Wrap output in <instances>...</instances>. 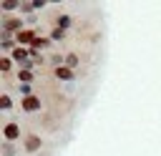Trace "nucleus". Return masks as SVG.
<instances>
[{"instance_id": "1", "label": "nucleus", "mask_w": 161, "mask_h": 156, "mask_svg": "<svg viewBox=\"0 0 161 156\" xmlns=\"http://www.w3.org/2000/svg\"><path fill=\"white\" fill-rule=\"evenodd\" d=\"M0 28H3V38H10L13 33L18 35L20 30H25V28H23V20H20V18H8V15L3 18V25H0Z\"/></svg>"}, {"instance_id": "2", "label": "nucleus", "mask_w": 161, "mask_h": 156, "mask_svg": "<svg viewBox=\"0 0 161 156\" xmlns=\"http://www.w3.org/2000/svg\"><path fill=\"white\" fill-rule=\"evenodd\" d=\"M3 138L10 143V141H18L20 138V126L15 123V121H8L5 126H3Z\"/></svg>"}, {"instance_id": "3", "label": "nucleus", "mask_w": 161, "mask_h": 156, "mask_svg": "<svg viewBox=\"0 0 161 156\" xmlns=\"http://www.w3.org/2000/svg\"><path fill=\"white\" fill-rule=\"evenodd\" d=\"M53 75H55L58 81H73V78H75V68H70V65H55Z\"/></svg>"}, {"instance_id": "4", "label": "nucleus", "mask_w": 161, "mask_h": 156, "mask_svg": "<svg viewBox=\"0 0 161 156\" xmlns=\"http://www.w3.org/2000/svg\"><path fill=\"white\" fill-rule=\"evenodd\" d=\"M15 40H18V45H25V43H35L38 40V35H35V30H20L18 35H15Z\"/></svg>"}, {"instance_id": "5", "label": "nucleus", "mask_w": 161, "mask_h": 156, "mask_svg": "<svg viewBox=\"0 0 161 156\" xmlns=\"http://www.w3.org/2000/svg\"><path fill=\"white\" fill-rule=\"evenodd\" d=\"M20 108H23V111H38V108H40V98H35V96H28V98H23Z\"/></svg>"}, {"instance_id": "6", "label": "nucleus", "mask_w": 161, "mask_h": 156, "mask_svg": "<svg viewBox=\"0 0 161 156\" xmlns=\"http://www.w3.org/2000/svg\"><path fill=\"white\" fill-rule=\"evenodd\" d=\"M40 148V138L38 136H28L25 138V151H38Z\"/></svg>"}, {"instance_id": "7", "label": "nucleus", "mask_w": 161, "mask_h": 156, "mask_svg": "<svg viewBox=\"0 0 161 156\" xmlns=\"http://www.w3.org/2000/svg\"><path fill=\"white\" fill-rule=\"evenodd\" d=\"M10 55H13V58H15V60H25V58H28V55H30V50H25V48H23V45H18V48H15V50H13V53H10Z\"/></svg>"}, {"instance_id": "8", "label": "nucleus", "mask_w": 161, "mask_h": 156, "mask_svg": "<svg viewBox=\"0 0 161 156\" xmlns=\"http://www.w3.org/2000/svg\"><path fill=\"white\" fill-rule=\"evenodd\" d=\"M55 28H60V30L70 28V15H58V20H55Z\"/></svg>"}, {"instance_id": "9", "label": "nucleus", "mask_w": 161, "mask_h": 156, "mask_svg": "<svg viewBox=\"0 0 161 156\" xmlns=\"http://www.w3.org/2000/svg\"><path fill=\"white\" fill-rule=\"evenodd\" d=\"M10 68H13V60H10L8 55H3V58H0V70H3V75H8Z\"/></svg>"}, {"instance_id": "10", "label": "nucleus", "mask_w": 161, "mask_h": 156, "mask_svg": "<svg viewBox=\"0 0 161 156\" xmlns=\"http://www.w3.org/2000/svg\"><path fill=\"white\" fill-rule=\"evenodd\" d=\"M0 8H3V10H13V8H23V3H20V0H3Z\"/></svg>"}, {"instance_id": "11", "label": "nucleus", "mask_w": 161, "mask_h": 156, "mask_svg": "<svg viewBox=\"0 0 161 156\" xmlns=\"http://www.w3.org/2000/svg\"><path fill=\"white\" fill-rule=\"evenodd\" d=\"M18 78H20L23 83H30V81H33V70H28V68H23V70L18 73Z\"/></svg>"}, {"instance_id": "12", "label": "nucleus", "mask_w": 161, "mask_h": 156, "mask_svg": "<svg viewBox=\"0 0 161 156\" xmlns=\"http://www.w3.org/2000/svg\"><path fill=\"white\" fill-rule=\"evenodd\" d=\"M0 106H3V111H10L13 101H10V96H8V93H3V96H0Z\"/></svg>"}, {"instance_id": "13", "label": "nucleus", "mask_w": 161, "mask_h": 156, "mask_svg": "<svg viewBox=\"0 0 161 156\" xmlns=\"http://www.w3.org/2000/svg\"><path fill=\"white\" fill-rule=\"evenodd\" d=\"M50 38H53V40H63V38H65V30H60V28H53V30H50Z\"/></svg>"}, {"instance_id": "14", "label": "nucleus", "mask_w": 161, "mask_h": 156, "mask_svg": "<svg viewBox=\"0 0 161 156\" xmlns=\"http://www.w3.org/2000/svg\"><path fill=\"white\" fill-rule=\"evenodd\" d=\"M10 48H13V40H10V38H3V40H0V50H10ZM10 53H13V50H10Z\"/></svg>"}, {"instance_id": "15", "label": "nucleus", "mask_w": 161, "mask_h": 156, "mask_svg": "<svg viewBox=\"0 0 161 156\" xmlns=\"http://www.w3.org/2000/svg\"><path fill=\"white\" fill-rule=\"evenodd\" d=\"M20 93H23V96L28 98V96H33V88H30L28 83H23V86H20Z\"/></svg>"}]
</instances>
